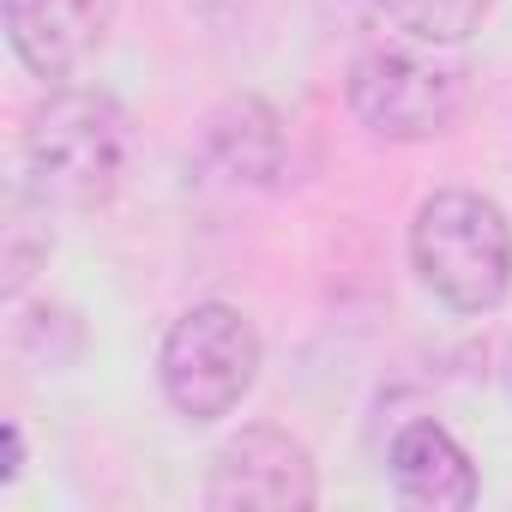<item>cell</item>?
Instances as JSON below:
<instances>
[{
    "label": "cell",
    "mask_w": 512,
    "mask_h": 512,
    "mask_svg": "<svg viewBox=\"0 0 512 512\" xmlns=\"http://www.w3.org/2000/svg\"><path fill=\"white\" fill-rule=\"evenodd\" d=\"M133 151H139V133L121 97L97 85H61L25 121L19 175H25V193L49 211H97L127 187Z\"/></svg>",
    "instance_id": "obj_1"
},
{
    "label": "cell",
    "mask_w": 512,
    "mask_h": 512,
    "mask_svg": "<svg viewBox=\"0 0 512 512\" xmlns=\"http://www.w3.org/2000/svg\"><path fill=\"white\" fill-rule=\"evenodd\" d=\"M410 272L452 314H494L512 296V217L470 187H440L410 217Z\"/></svg>",
    "instance_id": "obj_2"
},
{
    "label": "cell",
    "mask_w": 512,
    "mask_h": 512,
    "mask_svg": "<svg viewBox=\"0 0 512 512\" xmlns=\"http://www.w3.org/2000/svg\"><path fill=\"white\" fill-rule=\"evenodd\" d=\"M344 103H350L356 127L386 145H428L458 127V115L470 103V73L452 49L416 43L398 31L386 43L356 49L350 73H344Z\"/></svg>",
    "instance_id": "obj_3"
},
{
    "label": "cell",
    "mask_w": 512,
    "mask_h": 512,
    "mask_svg": "<svg viewBox=\"0 0 512 512\" xmlns=\"http://www.w3.org/2000/svg\"><path fill=\"white\" fill-rule=\"evenodd\" d=\"M260 332L253 320L229 302H193L169 332H163V350H157V380H163V398L181 422L193 428H211L223 416L241 410V398L260 380Z\"/></svg>",
    "instance_id": "obj_4"
},
{
    "label": "cell",
    "mask_w": 512,
    "mask_h": 512,
    "mask_svg": "<svg viewBox=\"0 0 512 512\" xmlns=\"http://www.w3.org/2000/svg\"><path fill=\"white\" fill-rule=\"evenodd\" d=\"M205 506L211 512H308L320 506L314 452L278 422H247L211 452Z\"/></svg>",
    "instance_id": "obj_5"
},
{
    "label": "cell",
    "mask_w": 512,
    "mask_h": 512,
    "mask_svg": "<svg viewBox=\"0 0 512 512\" xmlns=\"http://www.w3.org/2000/svg\"><path fill=\"white\" fill-rule=\"evenodd\" d=\"M7 37L37 79L61 85L109 49L115 0H7Z\"/></svg>",
    "instance_id": "obj_6"
},
{
    "label": "cell",
    "mask_w": 512,
    "mask_h": 512,
    "mask_svg": "<svg viewBox=\"0 0 512 512\" xmlns=\"http://www.w3.org/2000/svg\"><path fill=\"white\" fill-rule=\"evenodd\" d=\"M386 464H392V494L416 512H470L482 494V476H476L470 452L458 446V434L428 416H416L392 434Z\"/></svg>",
    "instance_id": "obj_7"
},
{
    "label": "cell",
    "mask_w": 512,
    "mask_h": 512,
    "mask_svg": "<svg viewBox=\"0 0 512 512\" xmlns=\"http://www.w3.org/2000/svg\"><path fill=\"white\" fill-rule=\"evenodd\" d=\"M199 151L235 187H278V175H284V121L266 97L235 91L205 115Z\"/></svg>",
    "instance_id": "obj_8"
},
{
    "label": "cell",
    "mask_w": 512,
    "mask_h": 512,
    "mask_svg": "<svg viewBox=\"0 0 512 512\" xmlns=\"http://www.w3.org/2000/svg\"><path fill=\"white\" fill-rule=\"evenodd\" d=\"M374 7L392 19V31L416 37V43H440V49H458L470 43L488 13H494V0H374Z\"/></svg>",
    "instance_id": "obj_9"
},
{
    "label": "cell",
    "mask_w": 512,
    "mask_h": 512,
    "mask_svg": "<svg viewBox=\"0 0 512 512\" xmlns=\"http://www.w3.org/2000/svg\"><path fill=\"white\" fill-rule=\"evenodd\" d=\"M37 211V199L19 187V199H13V223H7V302H19L25 296V284L49 266V229L31 217Z\"/></svg>",
    "instance_id": "obj_10"
},
{
    "label": "cell",
    "mask_w": 512,
    "mask_h": 512,
    "mask_svg": "<svg viewBox=\"0 0 512 512\" xmlns=\"http://www.w3.org/2000/svg\"><path fill=\"white\" fill-rule=\"evenodd\" d=\"M0 440H7V464H0V482H19V470H25V428L7 422V428H0Z\"/></svg>",
    "instance_id": "obj_11"
},
{
    "label": "cell",
    "mask_w": 512,
    "mask_h": 512,
    "mask_svg": "<svg viewBox=\"0 0 512 512\" xmlns=\"http://www.w3.org/2000/svg\"><path fill=\"white\" fill-rule=\"evenodd\" d=\"M500 386H506V398H512V338H506V356H500Z\"/></svg>",
    "instance_id": "obj_12"
}]
</instances>
